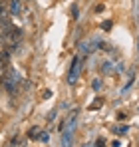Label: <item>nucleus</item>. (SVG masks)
I'll return each instance as SVG.
<instances>
[{"label":"nucleus","mask_w":139,"mask_h":147,"mask_svg":"<svg viewBox=\"0 0 139 147\" xmlns=\"http://www.w3.org/2000/svg\"><path fill=\"white\" fill-rule=\"evenodd\" d=\"M137 52H139V36H137Z\"/></svg>","instance_id":"f8f14e48"},{"label":"nucleus","mask_w":139,"mask_h":147,"mask_svg":"<svg viewBox=\"0 0 139 147\" xmlns=\"http://www.w3.org/2000/svg\"><path fill=\"white\" fill-rule=\"evenodd\" d=\"M72 14H74V16H72L74 20H78V18H80V10H78V6H76V4L72 6Z\"/></svg>","instance_id":"423d86ee"},{"label":"nucleus","mask_w":139,"mask_h":147,"mask_svg":"<svg viewBox=\"0 0 139 147\" xmlns=\"http://www.w3.org/2000/svg\"><path fill=\"white\" fill-rule=\"evenodd\" d=\"M72 141H74V131L66 129L62 133V147H72Z\"/></svg>","instance_id":"f03ea898"},{"label":"nucleus","mask_w":139,"mask_h":147,"mask_svg":"<svg viewBox=\"0 0 139 147\" xmlns=\"http://www.w3.org/2000/svg\"><path fill=\"white\" fill-rule=\"evenodd\" d=\"M99 105H103V99H101V98H97V99H95L92 105H90V109H97Z\"/></svg>","instance_id":"39448f33"},{"label":"nucleus","mask_w":139,"mask_h":147,"mask_svg":"<svg viewBox=\"0 0 139 147\" xmlns=\"http://www.w3.org/2000/svg\"><path fill=\"white\" fill-rule=\"evenodd\" d=\"M113 131L115 133H127V127L125 125H119V127H113Z\"/></svg>","instance_id":"6e6552de"},{"label":"nucleus","mask_w":139,"mask_h":147,"mask_svg":"<svg viewBox=\"0 0 139 147\" xmlns=\"http://www.w3.org/2000/svg\"><path fill=\"white\" fill-rule=\"evenodd\" d=\"M113 70H115V66H113L111 62H103V64H101V72L103 74H111Z\"/></svg>","instance_id":"20e7f679"},{"label":"nucleus","mask_w":139,"mask_h":147,"mask_svg":"<svg viewBox=\"0 0 139 147\" xmlns=\"http://www.w3.org/2000/svg\"><path fill=\"white\" fill-rule=\"evenodd\" d=\"M105 143H107V141H105L103 137H97V141H95V147H105Z\"/></svg>","instance_id":"1a4fd4ad"},{"label":"nucleus","mask_w":139,"mask_h":147,"mask_svg":"<svg viewBox=\"0 0 139 147\" xmlns=\"http://www.w3.org/2000/svg\"><path fill=\"white\" fill-rule=\"evenodd\" d=\"M0 94H2V90H0Z\"/></svg>","instance_id":"4468645a"},{"label":"nucleus","mask_w":139,"mask_h":147,"mask_svg":"<svg viewBox=\"0 0 139 147\" xmlns=\"http://www.w3.org/2000/svg\"><path fill=\"white\" fill-rule=\"evenodd\" d=\"M92 88H93V90H95V92H99V90H101V82H99V80H93Z\"/></svg>","instance_id":"0eeeda50"},{"label":"nucleus","mask_w":139,"mask_h":147,"mask_svg":"<svg viewBox=\"0 0 139 147\" xmlns=\"http://www.w3.org/2000/svg\"><path fill=\"white\" fill-rule=\"evenodd\" d=\"M38 139H40V141H48V133H46V131L38 133Z\"/></svg>","instance_id":"9b49d317"},{"label":"nucleus","mask_w":139,"mask_h":147,"mask_svg":"<svg viewBox=\"0 0 139 147\" xmlns=\"http://www.w3.org/2000/svg\"><path fill=\"white\" fill-rule=\"evenodd\" d=\"M80 72H82V56H76L72 66H70V74H68V84H76L78 78H80Z\"/></svg>","instance_id":"f257e3e1"},{"label":"nucleus","mask_w":139,"mask_h":147,"mask_svg":"<svg viewBox=\"0 0 139 147\" xmlns=\"http://www.w3.org/2000/svg\"><path fill=\"white\" fill-rule=\"evenodd\" d=\"M84 147H92V145H84Z\"/></svg>","instance_id":"ddd939ff"},{"label":"nucleus","mask_w":139,"mask_h":147,"mask_svg":"<svg viewBox=\"0 0 139 147\" xmlns=\"http://www.w3.org/2000/svg\"><path fill=\"white\" fill-rule=\"evenodd\" d=\"M101 28H103L105 32H107V30H111V20H105V22L101 24Z\"/></svg>","instance_id":"9d476101"},{"label":"nucleus","mask_w":139,"mask_h":147,"mask_svg":"<svg viewBox=\"0 0 139 147\" xmlns=\"http://www.w3.org/2000/svg\"><path fill=\"white\" fill-rule=\"evenodd\" d=\"M20 10H22V8H20V0H12V2H10V12H12L14 16H18Z\"/></svg>","instance_id":"7ed1b4c3"}]
</instances>
